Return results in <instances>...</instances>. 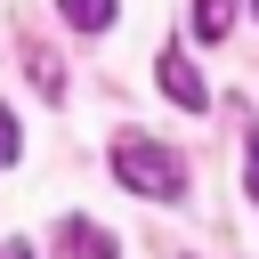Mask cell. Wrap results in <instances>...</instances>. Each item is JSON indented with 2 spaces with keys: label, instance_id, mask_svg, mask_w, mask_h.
<instances>
[{
  "label": "cell",
  "instance_id": "7a4b0ae2",
  "mask_svg": "<svg viewBox=\"0 0 259 259\" xmlns=\"http://www.w3.org/2000/svg\"><path fill=\"white\" fill-rule=\"evenodd\" d=\"M154 81H162V97H170V105H186V113H202V105H210V89H202V73L186 65V49H162V57H154Z\"/></svg>",
  "mask_w": 259,
  "mask_h": 259
},
{
  "label": "cell",
  "instance_id": "6da1fadb",
  "mask_svg": "<svg viewBox=\"0 0 259 259\" xmlns=\"http://www.w3.org/2000/svg\"><path fill=\"white\" fill-rule=\"evenodd\" d=\"M113 178L130 186V194H154V202H178L186 194V154L178 146H162V138H113Z\"/></svg>",
  "mask_w": 259,
  "mask_h": 259
},
{
  "label": "cell",
  "instance_id": "277c9868",
  "mask_svg": "<svg viewBox=\"0 0 259 259\" xmlns=\"http://www.w3.org/2000/svg\"><path fill=\"white\" fill-rule=\"evenodd\" d=\"M235 32V0H194V40H227Z\"/></svg>",
  "mask_w": 259,
  "mask_h": 259
},
{
  "label": "cell",
  "instance_id": "3957f363",
  "mask_svg": "<svg viewBox=\"0 0 259 259\" xmlns=\"http://www.w3.org/2000/svg\"><path fill=\"white\" fill-rule=\"evenodd\" d=\"M57 251H65V259H121L97 219H65V227H57Z\"/></svg>",
  "mask_w": 259,
  "mask_h": 259
},
{
  "label": "cell",
  "instance_id": "52a82bcc",
  "mask_svg": "<svg viewBox=\"0 0 259 259\" xmlns=\"http://www.w3.org/2000/svg\"><path fill=\"white\" fill-rule=\"evenodd\" d=\"M243 186H251V202H259V130H251V170H243Z\"/></svg>",
  "mask_w": 259,
  "mask_h": 259
},
{
  "label": "cell",
  "instance_id": "ba28073f",
  "mask_svg": "<svg viewBox=\"0 0 259 259\" xmlns=\"http://www.w3.org/2000/svg\"><path fill=\"white\" fill-rule=\"evenodd\" d=\"M0 259H32V243H0Z\"/></svg>",
  "mask_w": 259,
  "mask_h": 259
},
{
  "label": "cell",
  "instance_id": "5b68a950",
  "mask_svg": "<svg viewBox=\"0 0 259 259\" xmlns=\"http://www.w3.org/2000/svg\"><path fill=\"white\" fill-rule=\"evenodd\" d=\"M57 16H65L73 32H105V24H113V0H57Z\"/></svg>",
  "mask_w": 259,
  "mask_h": 259
},
{
  "label": "cell",
  "instance_id": "8992f818",
  "mask_svg": "<svg viewBox=\"0 0 259 259\" xmlns=\"http://www.w3.org/2000/svg\"><path fill=\"white\" fill-rule=\"evenodd\" d=\"M16 154H24V138H16V113L0 105V162H16Z\"/></svg>",
  "mask_w": 259,
  "mask_h": 259
}]
</instances>
